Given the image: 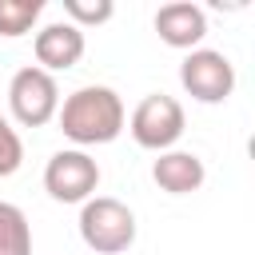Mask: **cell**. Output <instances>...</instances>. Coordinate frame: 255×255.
Here are the masks:
<instances>
[{"mask_svg": "<svg viewBox=\"0 0 255 255\" xmlns=\"http://www.w3.org/2000/svg\"><path fill=\"white\" fill-rule=\"evenodd\" d=\"M80 239L96 255H120L135 243V215L112 195H92L80 207Z\"/></svg>", "mask_w": 255, "mask_h": 255, "instance_id": "2", "label": "cell"}, {"mask_svg": "<svg viewBox=\"0 0 255 255\" xmlns=\"http://www.w3.org/2000/svg\"><path fill=\"white\" fill-rule=\"evenodd\" d=\"M0 255H32V227L16 203L0 199Z\"/></svg>", "mask_w": 255, "mask_h": 255, "instance_id": "10", "label": "cell"}, {"mask_svg": "<svg viewBox=\"0 0 255 255\" xmlns=\"http://www.w3.org/2000/svg\"><path fill=\"white\" fill-rule=\"evenodd\" d=\"M8 108L20 128H44L60 112V88L44 68H20L8 84Z\"/></svg>", "mask_w": 255, "mask_h": 255, "instance_id": "3", "label": "cell"}, {"mask_svg": "<svg viewBox=\"0 0 255 255\" xmlns=\"http://www.w3.org/2000/svg\"><path fill=\"white\" fill-rule=\"evenodd\" d=\"M179 84L199 104H223L235 92V68L215 48H191L179 64Z\"/></svg>", "mask_w": 255, "mask_h": 255, "instance_id": "5", "label": "cell"}, {"mask_svg": "<svg viewBox=\"0 0 255 255\" xmlns=\"http://www.w3.org/2000/svg\"><path fill=\"white\" fill-rule=\"evenodd\" d=\"M155 32H159V40L167 48H187L191 52L207 36V16L191 0H171V4H163L155 12Z\"/></svg>", "mask_w": 255, "mask_h": 255, "instance_id": "8", "label": "cell"}, {"mask_svg": "<svg viewBox=\"0 0 255 255\" xmlns=\"http://www.w3.org/2000/svg\"><path fill=\"white\" fill-rule=\"evenodd\" d=\"M32 52H36V64H40L48 76H52V72H68V68H76L80 56H84V32H80L76 24H68V20L44 24V28L36 32V40H32Z\"/></svg>", "mask_w": 255, "mask_h": 255, "instance_id": "7", "label": "cell"}, {"mask_svg": "<svg viewBox=\"0 0 255 255\" xmlns=\"http://www.w3.org/2000/svg\"><path fill=\"white\" fill-rule=\"evenodd\" d=\"M203 159L195 151H159V159L151 163V179L167 191V195H191L203 187Z\"/></svg>", "mask_w": 255, "mask_h": 255, "instance_id": "9", "label": "cell"}, {"mask_svg": "<svg viewBox=\"0 0 255 255\" xmlns=\"http://www.w3.org/2000/svg\"><path fill=\"white\" fill-rule=\"evenodd\" d=\"M56 120H60V131L80 147L112 143L124 131V100L104 84H88L60 104Z\"/></svg>", "mask_w": 255, "mask_h": 255, "instance_id": "1", "label": "cell"}, {"mask_svg": "<svg viewBox=\"0 0 255 255\" xmlns=\"http://www.w3.org/2000/svg\"><path fill=\"white\" fill-rule=\"evenodd\" d=\"M112 12H116L112 0H64V16H68V24H76L80 32H84L88 24L112 20Z\"/></svg>", "mask_w": 255, "mask_h": 255, "instance_id": "12", "label": "cell"}, {"mask_svg": "<svg viewBox=\"0 0 255 255\" xmlns=\"http://www.w3.org/2000/svg\"><path fill=\"white\" fill-rule=\"evenodd\" d=\"M183 128H187V120H183L179 100H171L163 92L143 96L131 112V139L147 151H171L175 139L183 135Z\"/></svg>", "mask_w": 255, "mask_h": 255, "instance_id": "4", "label": "cell"}, {"mask_svg": "<svg viewBox=\"0 0 255 255\" xmlns=\"http://www.w3.org/2000/svg\"><path fill=\"white\" fill-rule=\"evenodd\" d=\"M20 163H24V143H20L16 128L0 116V179L16 175V171H20Z\"/></svg>", "mask_w": 255, "mask_h": 255, "instance_id": "13", "label": "cell"}, {"mask_svg": "<svg viewBox=\"0 0 255 255\" xmlns=\"http://www.w3.org/2000/svg\"><path fill=\"white\" fill-rule=\"evenodd\" d=\"M40 12H44V0H0V36L16 40V36L32 32Z\"/></svg>", "mask_w": 255, "mask_h": 255, "instance_id": "11", "label": "cell"}, {"mask_svg": "<svg viewBox=\"0 0 255 255\" xmlns=\"http://www.w3.org/2000/svg\"><path fill=\"white\" fill-rule=\"evenodd\" d=\"M96 187H100V163L80 147L56 151L44 167V191L60 203H88Z\"/></svg>", "mask_w": 255, "mask_h": 255, "instance_id": "6", "label": "cell"}]
</instances>
